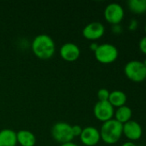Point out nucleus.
I'll use <instances>...</instances> for the list:
<instances>
[{
    "label": "nucleus",
    "instance_id": "393cba45",
    "mask_svg": "<svg viewBox=\"0 0 146 146\" xmlns=\"http://www.w3.org/2000/svg\"><path fill=\"white\" fill-rule=\"evenodd\" d=\"M145 82H146V78H145Z\"/></svg>",
    "mask_w": 146,
    "mask_h": 146
},
{
    "label": "nucleus",
    "instance_id": "f03ea898",
    "mask_svg": "<svg viewBox=\"0 0 146 146\" xmlns=\"http://www.w3.org/2000/svg\"><path fill=\"white\" fill-rule=\"evenodd\" d=\"M123 134V124L115 119H111L102 123L100 135L101 139L108 145L117 143Z\"/></svg>",
    "mask_w": 146,
    "mask_h": 146
},
{
    "label": "nucleus",
    "instance_id": "6ab92c4d",
    "mask_svg": "<svg viewBox=\"0 0 146 146\" xmlns=\"http://www.w3.org/2000/svg\"><path fill=\"white\" fill-rule=\"evenodd\" d=\"M139 49L140 50L146 54V36H145L144 38H142L139 41Z\"/></svg>",
    "mask_w": 146,
    "mask_h": 146
},
{
    "label": "nucleus",
    "instance_id": "f257e3e1",
    "mask_svg": "<svg viewBox=\"0 0 146 146\" xmlns=\"http://www.w3.org/2000/svg\"><path fill=\"white\" fill-rule=\"evenodd\" d=\"M31 49L36 57L41 60H47L53 56L56 46L53 39L49 35L42 33L33 39Z\"/></svg>",
    "mask_w": 146,
    "mask_h": 146
},
{
    "label": "nucleus",
    "instance_id": "ddd939ff",
    "mask_svg": "<svg viewBox=\"0 0 146 146\" xmlns=\"http://www.w3.org/2000/svg\"><path fill=\"white\" fill-rule=\"evenodd\" d=\"M16 133L12 129L0 131V146H16Z\"/></svg>",
    "mask_w": 146,
    "mask_h": 146
},
{
    "label": "nucleus",
    "instance_id": "f8f14e48",
    "mask_svg": "<svg viewBox=\"0 0 146 146\" xmlns=\"http://www.w3.org/2000/svg\"><path fill=\"white\" fill-rule=\"evenodd\" d=\"M17 144L21 146H34L36 144L35 135L28 130H20L16 133Z\"/></svg>",
    "mask_w": 146,
    "mask_h": 146
},
{
    "label": "nucleus",
    "instance_id": "412c9836",
    "mask_svg": "<svg viewBox=\"0 0 146 146\" xmlns=\"http://www.w3.org/2000/svg\"><path fill=\"white\" fill-rule=\"evenodd\" d=\"M121 146H137L133 142H126V143H124L123 145Z\"/></svg>",
    "mask_w": 146,
    "mask_h": 146
},
{
    "label": "nucleus",
    "instance_id": "1a4fd4ad",
    "mask_svg": "<svg viewBox=\"0 0 146 146\" xmlns=\"http://www.w3.org/2000/svg\"><path fill=\"white\" fill-rule=\"evenodd\" d=\"M79 138L85 146H96L101 139L100 131L94 127H87L83 129Z\"/></svg>",
    "mask_w": 146,
    "mask_h": 146
},
{
    "label": "nucleus",
    "instance_id": "dca6fc26",
    "mask_svg": "<svg viewBox=\"0 0 146 146\" xmlns=\"http://www.w3.org/2000/svg\"><path fill=\"white\" fill-rule=\"evenodd\" d=\"M128 7L135 14H144L146 12V0H129Z\"/></svg>",
    "mask_w": 146,
    "mask_h": 146
},
{
    "label": "nucleus",
    "instance_id": "a211bd4d",
    "mask_svg": "<svg viewBox=\"0 0 146 146\" xmlns=\"http://www.w3.org/2000/svg\"><path fill=\"white\" fill-rule=\"evenodd\" d=\"M71 131H72V134H73L74 138L75 137H80L82 131H83V128L79 125H74V126H71Z\"/></svg>",
    "mask_w": 146,
    "mask_h": 146
},
{
    "label": "nucleus",
    "instance_id": "4be33fe9",
    "mask_svg": "<svg viewBox=\"0 0 146 146\" xmlns=\"http://www.w3.org/2000/svg\"><path fill=\"white\" fill-rule=\"evenodd\" d=\"M60 146H78V145H77L76 144H74V143H72V142H70V143H66V144L60 145Z\"/></svg>",
    "mask_w": 146,
    "mask_h": 146
},
{
    "label": "nucleus",
    "instance_id": "6e6552de",
    "mask_svg": "<svg viewBox=\"0 0 146 146\" xmlns=\"http://www.w3.org/2000/svg\"><path fill=\"white\" fill-rule=\"evenodd\" d=\"M105 27L100 21H92L83 29V36L89 40H96L103 36Z\"/></svg>",
    "mask_w": 146,
    "mask_h": 146
},
{
    "label": "nucleus",
    "instance_id": "20e7f679",
    "mask_svg": "<svg viewBox=\"0 0 146 146\" xmlns=\"http://www.w3.org/2000/svg\"><path fill=\"white\" fill-rule=\"evenodd\" d=\"M94 53L96 59L103 64H109L114 62L119 56L117 47L112 44L107 43L99 44Z\"/></svg>",
    "mask_w": 146,
    "mask_h": 146
},
{
    "label": "nucleus",
    "instance_id": "f3484780",
    "mask_svg": "<svg viewBox=\"0 0 146 146\" xmlns=\"http://www.w3.org/2000/svg\"><path fill=\"white\" fill-rule=\"evenodd\" d=\"M110 92L106 88H102L97 92L98 101H108Z\"/></svg>",
    "mask_w": 146,
    "mask_h": 146
},
{
    "label": "nucleus",
    "instance_id": "9d476101",
    "mask_svg": "<svg viewBox=\"0 0 146 146\" xmlns=\"http://www.w3.org/2000/svg\"><path fill=\"white\" fill-rule=\"evenodd\" d=\"M79 47L73 43H65L59 49V55L66 62H75L80 56Z\"/></svg>",
    "mask_w": 146,
    "mask_h": 146
},
{
    "label": "nucleus",
    "instance_id": "5701e85b",
    "mask_svg": "<svg viewBox=\"0 0 146 146\" xmlns=\"http://www.w3.org/2000/svg\"><path fill=\"white\" fill-rule=\"evenodd\" d=\"M143 63L145 64V67H146V58H145V61L143 62Z\"/></svg>",
    "mask_w": 146,
    "mask_h": 146
},
{
    "label": "nucleus",
    "instance_id": "39448f33",
    "mask_svg": "<svg viewBox=\"0 0 146 146\" xmlns=\"http://www.w3.org/2000/svg\"><path fill=\"white\" fill-rule=\"evenodd\" d=\"M124 72L126 77L134 82H141L146 78V67L143 62L139 60L128 62L124 68Z\"/></svg>",
    "mask_w": 146,
    "mask_h": 146
},
{
    "label": "nucleus",
    "instance_id": "9b49d317",
    "mask_svg": "<svg viewBox=\"0 0 146 146\" xmlns=\"http://www.w3.org/2000/svg\"><path fill=\"white\" fill-rule=\"evenodd\" d=\"M123 134L130 140H138L142 137L141 125L135 121H129L123 124Z\"/></svg>",
    "mask_w": 146,
    "mask_h": 146
},
{
    "label": "nucleus",
    "instance_id": "0eeeda50",
    "mask_svg": "<svg viewBox=\"0 0 146 146\" xmlns=\"http://www.w3.org/2000/svg\"><path fill=\"white\" fill-rule=\"evenodd\" d=\"M94 115L100 121H108L114 115V107L108 101H97L94 106Z\"/></svg>",
    "mask_w": 146,
    "mask_h": 146
},
{
    "label": "nucleus",
    "instance_id": "4468645a",
    "mask_svg": "<svg viewBox=\"0 0 146 146\" xmlns=\"http://www.w3.org/2000/svg\"><path fill=\"white\" fill-rule=\"evenodd\" d=\"M127 101L126 94L120 90H114L110 92L108 102L114 106V107H121L123 105H126V103Z\"/></svg>",
    "mask_w": 146,
    "mask_h": 146
},
{
    "label": "nucleus",
    "instance_id": "aec40b11",
    "mask_svg": "<svg viewBox=\"0 0 146 146\" xmlns=\"http://www.w3.org/2000/svg\"><path fill=\"white\" fill-rule=\"evenodd\" d=\"M98 45H99V44H98L97 43H96V42H92V43L90 44V45H89V49L95 52V51H96V50L97 49Z\"/></svg>",
    "mask_w": 146,
    "mask_h": 146
},
{
    "label": "nucleus",
    "instance_id": "b1692460",
    "mask_svg": "<svg viewBox=\"0 0 146 146\" xmlns=\"http://www.w3.org/2000/svg\"><path fill=\"white\" fill-rule=\"evenodd\" d=\"M145 33H146V25H145Z\"/></svg>",
    "mask_w": 146,
    "mask_h": 146
},
{
    "label": "nucleus",
    "instance_id": "7ed1b4c3",
    "mask_svg": "<svg viewBox=\"0 0 146 146\" xmlns=\"http://www.w3.org/2000/svg\"><path fill=\"white\" fill-rule=\"evenodd\" d=\"M51 134L52 139L61 145L72 142L74 139L71 131V126L64 121L55 123L51 129Z\"/></svg>",
    "mask_w": 146,
    "mask_h": 146
},
{
    "label": "nucleus",
    "instance_id": "423d86ee",
    "mask_svg": "<svg viewBox=\"0 0 146 146\" xmlns=\"http://www.w3.org/2000/svg\"><path fill=\"white\" fill-rule=\"evenodd\" d=\"M124 15V9L118 3H111L108 4L104 9V17L106 21L113 25H118L120 23Z\"/></svg>",
    "mask_w": 146,
    "mask_h": 146
},
{
    "label": "nucleus",
    "instance_id": "2eb2a0df",
    "mask_svg": "<svg viewBox=\"0 0 146 146\" xmlns=\"http://www.w3.org/2000/svg\"><path fill=\"white\" fill-rule=\"evenodd\" d=\"M132 115H133V111L131 108L126 105L119 107L114 112V116H115L114 119L121 124H124L131 121Z\"/></svg>",
    "mask_w": 146,
    "mask_h": 146
}]
</instances>
